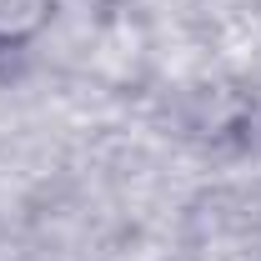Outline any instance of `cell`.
I'll list each match as a JSON object with an SVG mask.
<instances>
[{"label":"cell","instance_id":"6da1fadb","mask_svg":"<svg viewBox=\"0 0 261 261\" xmlns=\"http://www.w3.org/2000/svg\"><path fill=\"white\" fill-rule=\"evenodd\" d=\"M61 0H0V50L20 56L50 31Z\"/></svg>","mask_w":261,"mask_h":261},{"label":"cell","instance_id":"7a4b0ae2","mask_svg":"<svg viewBox=\"0 0 261 261\" xmlns=\"http://www.w3.org/2000/svg\"><path fill=\"white\" fill-rule=\"evenodd\" d=\"M10 75H15V56H10V50H0V91L10 86Z\"/></svg>","mask_w":261,"mask_h":261}]
</instances>
